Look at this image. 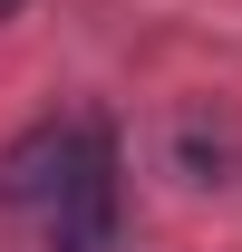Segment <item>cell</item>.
<instances>
[{
    "instance_id": "obj_1",
    "label": "cell",
    "mask_w": 242,
    "mask_h": 252,
    "mask_svg": "<svg viewBox=\"0 0 242 252\" xmlns=\"http://www.w3.org/2000/svg\"><path fill=\"white\" fill-rule=\"evenodd\" d=\"M0 194L39 223L49 252H107L117 233V156L97 126H39L30 146H10Z\"/></svg>"
},
{
    "instance_id": "obj_2",
    "label": "cell",
    "mask_w": 242,
    "mask_h": 252,
    "mask_svg": "<svg viewBox=\"0 0 242 252\" xmlns=\"http://www.w3.org/2000/svg\"><path fill=\"white\" fill-rule=\"evenodd\" d=\"M10 10H20V0H0V20H10Z\"/></svg>"
}]
</instances>
